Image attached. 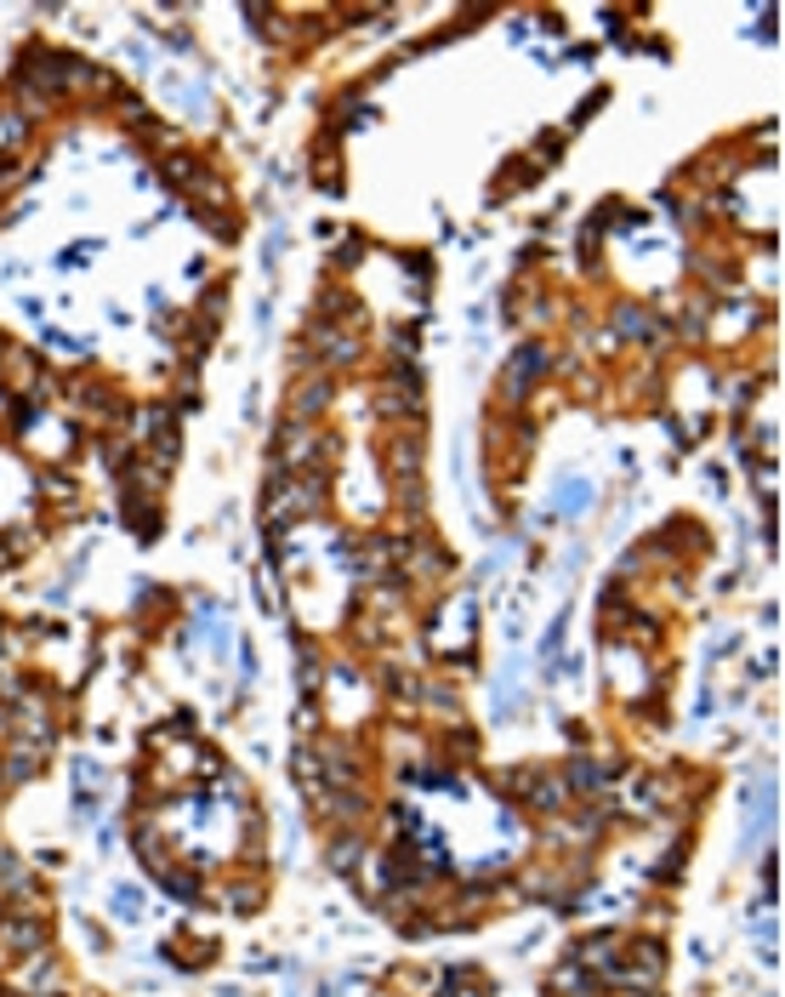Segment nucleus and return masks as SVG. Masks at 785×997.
I'll list each match as a JSON object with an SVG mask.
<instances>
[{
  "label": "nucleus",
  "instance_id": "obj_1",
  "mask_svg": "<svg viewBox=\"0 0 785 997\" xmlns=\"http://www.w3.org/2000/svg\"><path fill=\"white\" fill-rule=\"evenodd\" d=\"M559 508H564V513H587V508H592V485H587V479L559 485Z\"/></svg>",
  "mask_w": 785,
  "mask_h": 997
},
{
  "label": "nucleus",
  "instance_id": "obj_2",
  "mask_svg": "<svg viewBox=\"0 0 785 997\" xmlns=\"http://www.w3.org/2000/svg\"><path fill=\"white\" fill-rule=\"evenodd\" d=\"M536 370H541V354L529 348V354H524V365H513V377H506V388H513V393H518V388H529V377H536Z\"/></svg>",
  "mask_w": 785,
  "mask_h": 997
}]
</instances>
